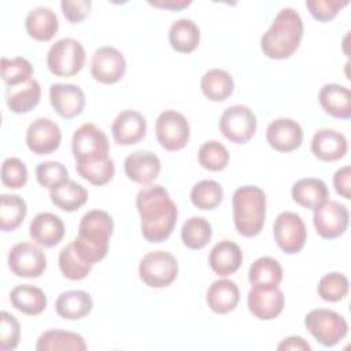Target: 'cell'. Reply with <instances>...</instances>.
I'll return each instance as SVG.
<instances>
[{
	"instance_id": "1",
	"label": "cell",
	"mask_w": 351,
	"mask_h": 351,
	"mask_svg": "<svg viewBox=\"0 0 351 351\" xmlns=\"http://www.w3.org/2000/svg\"><path fill=\"white\" fill-rule=\"evenodd\" d=\"M136 208L140 214L141 234L149 243H162L170 237L178 217L176 203L162 185H148L138 191Z\"/></svg>"
},
{
	"instance_id": "2",
	"label": "cell",
	"mask_w": 351,
	"mask_h": 351,
	"mask_svg": "<svg viewBox=\"0 0 351 351\" xmlns=\"http://www.w3.org/2000/svg\"><path fill=\"white\" fill-rule=\"evenodd\" d=\"M303 30V19L299 12L291 7H285L278 11L270 27L263 33L261 49L270 59H287L299 48Z\"/></svg>"
},
{
	"instance_id": "3",
	"label": "cell",
	"mask_w": 351,
	"mask_h": 351,
	"mask_svg": "<svg viewBox=\"0 0 351 351\" xmlns=\"http://www.w3.org/2000/svg\"><path fill=\"white\" fill-rule=\"evenodd\" d=\"M114 230L112 217L104 210H90L80 221L78 236L73 240L75 250L90 265L103 261L108 252Z\"/></svg>"
},
{
	"instance_id": "4",
	"label": "cell",
	"mask_w": 351,
	"mask_h": 351,
	"mask_svg": "<svg viewBox=\"0 0 351 351\" xmlns=\"http://www.w3.org/2000/svg\"><path fill=\"white\" fill-rule=\"evenodd\" d=\"M233 222L236 230L244 237L261 233L266 219V195L255 185H244L232 196Z\"/></svg>"
},
{
	"instance_id": "5",
	"label": "cell",
	"mask_w": 351,
	"mask_h": 351,
	"mask_svg": "<svg viewBox=\"0 0 351 351\" xmlns=\"http://www.w3.org/2000/svg\"><path fill=\"white\" fill-rule=\"evenodd\" d=\"M304 326L324 347L339 344L348 333L347 321L336 311L314 308L304 317Z\"/></svg>"
},
{
	"instance_id": "6",
	"label": "cell",
	"mask_w": 351,
	"mask_h": 351,
	"mask_svg": "<svg viewBox=\"0 0 351 351\" xmlns=\"http://www.w3.org/2000/svg\"><path fill=\"white\" fill-rule=\"evenodd\" d=\"M85 59L82 44L74 38L64 37L51 45L47 53V66L56 77H73L82 70Z\"/></svg>"
},
{
	"instance_id": "7",
	"label": "cell",
	"mask_w": 351,
	"mask_h": 351,
	"mask_svg": "<svg viewBox=\"0 0 351 351\" xmlns=\"http://www.w3.org/2000/svg\"><path fill=\"white\" fill-rule=\"evenodd\" d=\"M138 276L149 288H166L178 276L177 259L167 251H151L141 258Z\"/></svg>"
},
{
	"instance_id": "8",
	"label": "cell",
	"mask_w": 351,
	"mask_h": 351,
	"mask_svg": "<svg viewBox=\"0 0 351 351\" xmlns=\"http://www.w3.org/2000/svg\"><path fill=\"white\" fill-rule=\"evenodd\" d=\"M71 151L75 163L108 158L110 143L106 133L95 123H84L74 130Z\"/></svg>"
},
{
	"instance_id": "9",
	"label": "cell",
	"mask_w": 351,
	"mask_h": 351,
	"mask_svg": "<svg viewBox=\"0 0 351 351\" xmlns=\"http://www.w3.org/2000/svg\"><path fill=\"white\" fill-rule=\"evenodd\" d=\"M255 112L243 104L228 107L219 118V130L225 138L234 144L248 143L256 132Z\"/></svg>"
},
{
	"instance_id": "10",
	"label": "cell",
	"mask_w": 351,
	"mask_h": 351,
	"mask_svg": "<svg viewBox=\"0 0 351 351\" xmlns=\"http://www.w3.org/2000/svg\"><path fill=\"white\" fill-rule=\"evenodd\" d=\"M273 234L278 248L288 255L300 252L307 240V229L302 217L292 211H282L276 217Z\"/></svg>"
},
{
	"instance_id": "11",
	"label": "cell",
	"mask_w": 351,
	"mask_h": 351,
	"mask_svg": "<svg viewBox=\"0 0 351 351\" xmlns=\"http://www.w3.org/2000/svg\"><path fill=\"white\" fill-rule=\"evenodd\" d=\"M155 134L162 148L166 151H180L189 141V122L181 112L166 110L155 121Z\"/></svg>"
},
{
	"instance_id": "12",
	"label": "cell",
	"mask_w": 351,
	"mask_h": 351,
	"mask_svg": "<svg viewBox=\"0 0 351 351\" xmlns=\"http://www.w3.org/2000/svg\"><path fill=\"white\" fill-rule=\"evenodd\" d=\"M8 267L16 277L37 278L47 269V256L36 244L21 241L8 252Z\"/></svg>"
},
{
	"instance_id": "13",
	"label": "cell",
	"mask_w": 351,
	"mask_h": 351,
	"mask_svg": "<svg viewBox=\"0 0 351 351\" xmlns=\"http://www.w3.org/2000/svg\"><path fill=\"white\" fill-rule=\"evenodd\" d=\"M348 208L336 200H326L314 208L313 223L318 236L322 239L332 240L343 236L348 228Z\"/></svg>"
},
{
	"instance_id": "14",
	"label": "cell",
	"mask_w": 351,
	"mask_h": 351,
	"mask_svg": "<svg viewBox=\"0 0 351 351\" xmlns=\"http://www.w3.org/2000/svg\"><path fill=\"white\" fill-rule=\"evenodd\" d=\"M126 73V60L121 51L114 47L104 45L97 48L92 55L90 74L104 85H111L123 78Z\"/></svg>"
},
{
	"instance_id": "15",
	"label": "cell",
	"mask_w": 351,
	"mask_h": 351,
	"mask_svg": "<svg viewBox=\"0 0 351 351\" xmlns=\"http://www.w3.org/2000/svg\"><path fill=\"white\" fill-rule=\"evenodd\" d=\"M248 310L262 321L278 317L284 310V293L278 285H252L247 298Z\"/></svg>"
},
{
	"instance_id": "16",
	"label": "cell",
	"mask_w": 351,
	"mask_h": 351,
	"mask_svg": "<svg viewBox=\"0 0 351 351\" xmlns=\"http://www.w3.org/2000/svg\"><path fill=\"white\" fill-rule=\"evenodd\" d=\"M60 143V128L49 118L34 119L26 130V145L36 155L52 154L59 148Z\"/></svg>"
},
{
	"instance_id": "17",
	"label": "cell",
	"mask_w": 351,
	"mask_h": 351,
	"mask_svg": "<svg viewBox=\"0 0 351 351\" xmlns=\"http://www.w3.org/2000/svg\"><path fill=\"white\" fill-rule=\"evenodd\" d=\"M49 103L59 117L73 119L84 111L85 95L78 85L58 82L49 86Z\"/></svg>"
},
{
	"instance_id": "18",
	"label": "cell",
	"mask_w": 351,
	"mask_h": 351,
	"mask_svg": "<svg viewBox=\"0 0 351 351\" xmlns=\"http://www.w3.org/2000/svg\"><path fill=\"white\" fill-rule=\"evenodd\" d=\"M269 145L278 152H291L302 145L303 129L291 118H277L266 129Z\"/></svg>"
},
{
	"instance_id": "19",
	"label": "cell",
	"mask_w": 351,
	"mask_h": 351,
	"mask_svg": "<svg viewBox=\"0 0 351 351\" xmlns=\"http://www.w3.org/2000/svg\"><path fill=\"white\" fill-rule=\"evenodd\" d=\"M162 165L160 159L151 151L140 149L126 156L123 170L126 177L140 185H149L158 178Z\"/></svg>"
},
{
	"instance_id": "20",
	"label": "cell",
	"mask_w": 351,
	"mask_h": 351,
	"mask_svg": "<svg viewBox=\"0 0 351 351\" xmlns=\"http://www.w3.org/2000/svg\"><path fill=\"white\" fill-rule=\"evenodd\" d=\"M145 132L147 121L134 110L121 111L111 125V134L118 145L137 144L145 137Z\"/></svg>"
},
{
	"instance_id": "21",
	"label": "cell",
	"mask_w": 351,
	"mask_h": 351,
	"mask_svg": "<svg viewBox=\"0 0 351 351\" xmlns=\"http://www.w3.org/2000/svg\"><path fill=\"white\" fill-rule=\"evenodd\" d=\"M29 234L37 245L51 248L63 240L64 223L52 213H40L32 219Z\"/></svg>"
},
{
	"instance_id": "22",
	"label": "cell",
	"mask_w": 351,
	"mask_h": 351,
	"mask_svg": "<svg viewBox=\"0 0 351 351\" xmlns=\"http://www.w3.org/2000/svg\"><path fill=\"white\" fill-rule=\"evenodd\" d=\"M348 143L343 133L333 129H319L311 140L313 155L322 162H335L346 156Z\"/></svg>"
},
{
	"instance_id": "23",
	"label": "cell",
	"mask_w": 351,
	"mask_h": 351,
	"mask_svg": "<svg viewBox=\"0 0 351 351\" xmlns=\"http://www.w3.org/2000/svg\"><path fill=\"white\" fill-rule=\"evenodd\" d=\"M243 263L241 248L230 240H221L217 243L208 255V265L213 271L221 277H228L239 270Z\"/></svg>"
},
{
	"instance_id": "24",
	"label": "cell",
	"mask_w": 351,
	"mask_h": 351,
	"mask_svg": "<svg viewBox=\"0 0 351 351\" xmlns=\"http://www.w3.org/2000/svg\"><path fill=\"white\" fill-rule=\"evenodd\" d=\"M319 106L333 118L350 119L351 118V92L340 84H326L318 93Z\"/></svg>"
},
{
	"instance_id": "25",
	"label": "cell",
	"mask_w": 351,
	"mask_h": 351,
	"mask_svg": "<svg viewBox=\"0 0 351 351\" xmlns=\"http://www.w3.org/2000/svg\"><path fill=\"white\" fill-rule=\"evenodd\" d=\"M240 300V291L234 281L221 278L214 281L206 293V302L217 314H228L233 311Z\"/></svg>"
},
{
	"instance_id": "26",
	"label": "cell",
	"mask_w": 351,
	"mask_h": 351,
	"mask_svg": "<svg viewBox=\"0 0 351 351\" xmlns=\"http://www.w3.org/2000/svg\"><path fill=\"white\" fill-rule=\"evenodd\" d=\"M27 34L37 41H49L59 29L56 14L48 7H36L30 10L25 18Z\"/></svg>"
},
{
	"instance_id": "27",
	"label": "cell",
	"mask_w": 351,
	"mask_h": 351,
	"mask_svg": "<svg viewBox=\"0 0 351 351\" xmlns=\"http://www.w3.org/2000/svg\"><path fill=\"white\" fill-rule=\"evenodd\" d=\"M41 99V86L38 81L29 80L16 86H8L5 90V103L14 114H26L32 111Z\"/></svg>"
},
{
	"instance_id": "28",
	"label": "cell",
	"mask_w": 351,
	"mask_h": 351,
	"mask_svg": "<svg viewBox=\"0 0 351 351\" xmlns=\"http://www.w3.org/2000/svg\"><path fill=\"white\" fill-rule=\"evenodd\" d=\"M93 308V300L85 291L62 292L55 302L56 314L67 321H75L86 317Z\"/></svg>"
},
{
	"instance_id": "29",
	"label": "cell",
	"mask_w": 351,
	"mask_h": 351,
	"mask_svg": "<svg viewBox=\"0 0 351 351\" xmlns=\"http://www.w3.org/2000/svg\"><path fill=\"white\" fill-rule=\"evenodd\" d=\"M291 195L293 202L299 206L314 210L328 200L329 191L326 184L321 178L307 177L298 180L292 185Z\"/></svg>"
},
{
	"instance_id": "30",
	"label": "cell",
	"mask_w": 351,
	"mask_h": 351,
	"mask_svg": "<svg viewBox=\"0 0 351 351\" xmlns=\"http://www.w3.org/2000/svg\"><path fill=\"white\" fill-rule=\"evenodd\" d=\"M10 302L14 308L26 315H38L48 304L44 291L30 284H22L12 288L10 292Z\"/></svg>"
},
{
	"instance_id": "31",
	"label": "cell",
	"mask_w": 351,
	"mask_h": 351,
	"mask_svg": "<svg viewBox=\"0 0 351 351\" xmlns=\"http://www.w3.org/2000/svg\"><path fill=\"white\" fill-rule=\"evenodd\" d=\"M169 43L176 52L191 53L200 43V29L192 19H178L169 29Z\"/></svg>"
},
{
	"instance_id": "32",
	"label": "cell",
	"mask_w": 351,
	"mask_h": 351,
	"mask_svg": "<svg viewBox=\"0 0 351 351\" xmlns=\"http://www.w3.org/2000/svg\"><path fill=\"white\" fill-rule=\"evenodd\" d=\"M88 348L84 337L78 333L51 329L40 335L36 350L37 351H58V350H73V351H85Z\"/></svg>"
},
{
	"instance_id": "33",
	"label": "cell",
	"mask_w": 351,
	"mask_h": 351,
	"mask_svg": "<svg viewBox=\"0 0 351 351\" xmlns=\"http://www.w3.org/2000/svg\"><path fill=\"white\" fill-rule=\"evenodd\" d=\"M200 89L208 100L223 101L233 93L234 82L228 71L211 69L203 74L200 80Z\"/></svg>"
},
{
	"instance_id": "34",
	"label": "cell",
	"mask_w": 351,
	"mask_h": 351,
	"mask_svg": "<svg viewBox=\"0 0 351 351\" xmlns=\"http://www.w3.org/2000/svg\"><path fill=\"white\" fill-rule=\"evenodd\" d=\"M51 202L60 210L73 213L88 202V191L75 181H66L60 186L49 191Z\"/></svg>"
},
{
	"instance_id": "35",
	"label": "cell",
	"mask_w": 351,
	"mask_h": 351,
	"mask_svg": "<svg viewBox=\"0 0 351 351\" xmlns=\"http://www.w3.org/2000/svg\"><path fill=\"white\" fill-rule=\"evenodd\" d=\"M27 214L26 202L18 195L3 193L0 196V228L3 232H14Z\"/></svg>"
},
{
	"instance_id": "36",
	"label": "cell",
	"mask_w": 351,
	"mask_h": 351,
	"mask_svg": "<svg viewBox=\"0 0 351 351\" xmlns=\"http://www.w3.org/2000/svg\"><path fill=\"white\" fill-rule=\"evenodd\" d=\"M58 262H59V269L63 277L71 281H80L85 278L90 273L93 266L80 255L73 241L60 250Z\"/></svg>"
},
{
	"instance_id": "37",
	"label": "cell",
	"mask_w": 351,
	"mask_h": 351,
	"mask_svg": "<svg viewBox=\"0 0 351 351\" xmlns=\"http://www.w3.org/2000/svg\"><path fill=\"white\" fill-rule=\"evenodd\" d=\"M213 237L211 223L202 217L188 218L181 229V240L189 250L204 248Z\"/></svg>"
},
{
	"instance_id": "38",
	"label": "cell",
	"mask_w": 351,
	"mask_h": 351,
	"mask_svg": "<svg viewBox=\"0 0 351 351\" xmlns=\"http://www.w3.org/2000/svg\"><path fill=\"white\" fill-rule=\"evenodd\" d=\"M248 280L251 285H278L282 280V267L277 259L261 256L251 265Z\"/></svg>"
},
{
	"instance_id": "39",
	"label": "cell",
	"mask_w": 351,
	"mask_h": 351,
	"mask_svg": "<svg viewBox=\"0 0 351 351\" xmlns=\"http://www.w3.org/2000/svg\"><path fill=\"white\" fill-rule=\"evenodd\" d=\"M223 199L222 186L214 180H202L191 189V202L199 210H214Z\"/></svg>"
},
{
	"instance_id": "40",
	"label": "cell",
	"mask_w": 351,
	"mask_h": 351,
	"mask_svg": "<svg viewBox=\"0 0 351 351\" xmlns=\"http://www.w3.org/2000/svg\"><path fill=\"white\" fill-rule=\"evenodd\" d=\"M75 170L80 174V177H82L84 180L96 186L106 185L114 178L115 174L114 160L110 156L106 159L75 163Z\"/></svg>"
},
{
	"instance_id": "41",
	"label": "cell",
	"mask_w": 351,
	"mask_h": 351,
	"mask_svg": "<svg viewBox=\"0 0 351 351\" xmlns=\"http://www.w3.org/2000/svg\"><path fill=\"white\" fill-rule=\"evenodd\" d=\"M34 73V69L32 63L21 56L8 59L1 58V66H0V74L1 80L7 86H16L23 82H27L32 80V75Z\"/></svg>"
},
{
	"instance_id": "42",
	"label": "cell",
	"mask_w": 351,
	"mask_h": 351,
	"mask_svg": "<svg viewBox=\"0 0 351 351\" xmlns=\"http://www.w3.org/2000/svg\"><path fill=\"white\" fill-rule=\"evenodd\" d=\"M197 160L206 170L221 171L229 165V152L222 143L210 140L200 145L197 151Z\"/></svg>"
},
{
	"instance_id": "43",
	"label": "cell",
	"mask_w": 351,
	"mask_h": 351,
	"mask_svg": "<svg viewBox=\"0 0 351 351\" xmlns=\"http://www.w3.org/2000/svg\"><path fill=\"white\" fill-rule=\"evenodd\" d=\"M350 289V282L348 278L339 273V271H332L325 274L317 287L318 296L325 300V302H340L343 300Z\"/></svg>"
},
{
	"instance_id": "44",
	"label": "cell",
	"mask_w": 351,
	"mask_h": 351,
	"mask_svg": "<svg viewBox=\"0 0 351 351\" xmlns=\"http://www.w3.org/2000/svg\"><path fill=\"white\" fill-rule=\"evenodd\" d=\"M36 178L41 186L52 191L69 181V171L60 162H41L36 167Z\"/></svg>"
},
{
	"instance_id": "45",
	"label": "cell",
	"mask_w": 351,
	"mask_h": 351,
	"mask_svg": "<svg viewBox=\"0 0 351 351\" xmlns=\"http://www.w3.org/2000/svg\"><path fill=\"white\" fill-rule=\"evenodd\" d=\"M26 165L15 156L7 158L1 165V182L10 189H21L27 182Z\"/></svg>"
},
{
	"instance_id": "46",
	"label": "cell",
	"mask_w": 351,
	"mask_h": 351,
	"mask_svg": "<svg viewBox=\"0 0 351 351\" xmlns=\"http://www.w3.org/2000/svg\"><path fill=\"white\" fill-rule=\"evenodd\" d=\"M21 340L19 321L10 313L0 314V351H12Z\"/></svg>"
},
{
	"instance_id": "47",
	"label": "cell",
	"mask_w": 351,
	"mask_h": 351,
	"mask_svg": "<svg viewBox=\"0 0 351 351\" xmlns=\"http://www.w3.org/2000/svg\"><path fill=\"white\" fill-rule=\"evenodd\" d=\"M348 5L347 0H307L306 7L310 15L322 23L333 21L339 12Z\"/></svg>"
},
{
	"instance_id": "48",
	"label": "cell",
	"mask_w": 351,
	"mask_h": 351,
	"mask_svg": "<svg viewBox=\"0 0 351 351\" xmlns=\"http://www.w3.org/2000/svg\"><path fill=\"white\" fill-rule=\"evenodd\" d=\"M62 12L70 23H81L88 18L92 1L90 0H63L60 1Z\"/></svg>"
},
{
	"instance_id": "49",
	"label": "cell",
	"mask_w": 351,
	"mask_h": 351,
	"mask_svg": "<svg viewBox=\"0 0 351 351\" xmlns=\"http://www.w3.org/2000/svg\"><path fill=\"white\" fill-rule=\"evenodd\" d=\"M333 185L341 197L350 200L351 199V167L343 166L339 170H336L333 176Z\"/></svg>"
},
{
	"instance_id": "50",
	"label": "cell",
	"mask_w": 351,
	"mask_h": 351,
	"mask_svg": "<svg viewBox=\"0 0 351 351\" xmlns=\"http://www.w3.org/2000/svg\"><path fill=\"white\" fill-rule=\"evenodd\" d=\"M277 350H303V351H310L311 346L300 336H289L284 339L278 346Z\"/></svg>"
},
{
	"instance_id": "51",
	"label": "cell",
	"mask_w": 351,
	"mask_h": 351,
	"mask_svg": "<svg viewBox=\"0 0 351 351\" xmlns=\"http://www.w3.org/2000/svg\"><path fill=\"white\" fill-rule=\"evenodd\" d=\"M149 5L163 8V10H170V11H180L186 8L191 1L189 0H156V1H148Z\"/></svg>"
}]
</instances>
